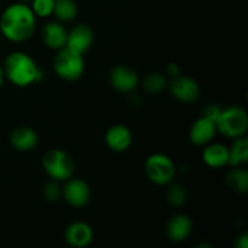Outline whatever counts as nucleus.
Instances as JSON below:
<instances>
[{"label": "nucleus", "instance_id": "1", "mask_svg": "<svg viewBox=\"0 0 248 248\" xmlns=\"http://www.w3.org/2000/svg\"><path fill=\"white\" fill-rule=\"evenodd\" d=\"M36 16L26 2L9 5L0 16V31L14 43L26 41L35 31Z\"/></svg>", "mask_w": 248, "mask_h": 248}, {"label": "nucleus", "instance_id": "2", "mask_svg": "<svg viewBox=\"0 0 248 248\" xmlns=\"http://www.w3.org/2000/svg\"><path fill=\"white\" fill-rule=\"evenodd\" d=\"M4 75L12 85L26 87L41 79V70L35 61L22 51H14L6 56L2 64Z\"/></svg>", "mask_w": 248, "mask_h": 248}, {"label": "nucleus", "instance_id": "3", "mask_svg": "<svg viewBox=\"0 0 248 248\" xmlns=\"http://www.w3.org/2000/svg\"><path fill=\"white\" fill-rule=\"evenodd\" d=\"M217 131L228 138H237L245 136L248 128V115L242 107L232 106L222 108L217 121Z\"/></svg>", "mask_w": 248, "mask_h": 248}, {"label": "nucleus", "instance_id": "4", "mask_svg": "<svg viewBox=\"0 0 248 248\" xmlns=\"http://www.w3.org/2000/svg\"><path fill=\"white\" fill-rule=\"evenodd\" d=\"M53 69L55 73L65 81H75L80 79L84 74L85 62L81 53L69 47H63L58 50L55 60H53Z\"/></svg>", "mask_w": 248, "mask_h": 248}, {"label": "nucleus", "instance_id": "5", "mask_svg": "<svg viewBox=\"0 0 248 248\" xmlns=\"http://www.w3.org/2000/svg\"><path fill=\"white\" fill-rule=\"evenodd\" d=\"M43 166L52 181H67L74 176V159L63 149L48 150L44 155Z\"/></svg>", "mask_w": 248, "mask_h": 248}, {"label": "nucleus", "instance_id": "6", "mask_svg": "<svg viewBox=\"0 0 248 248\" xmlns=\"http://www.w3.org/2000/svg\"><path fill=\"white\" fill-rule=\"evenodd\" d=\"M145 174L152 183L167 186L176 176V166L165 154H153L145 161Z\"/></svg>", "mask_w": 248, "mask_h": 248}, {"label": "nucleus", "instance_id": "7", "mask_svg": "<svg viewBox=\"0 0 248 248\" xmlns=\"http://www.w3.org/2000/svg\"><path fill=\"white\" fill-rule=\"evenodd\" d=\"M64 200L73 207H84L90 202L91 190L89 184L80 178H69L65 181L62 190Z\"/></svg>", "mask_w": 248, "mask_h": 248}, {"label": "nucleus", "instance_id": "8", "mask_svg": "<svg viewBox=\"0 0 248 248\" xmlns=\"http://www.w3.org/2000/svg\"><path fill=\"white\" fill-rule=\"evenodd\" d=\"M171 94L181 103H193L200 96V86L193 78L178 75L170 85Z\"/></svg>", "mask_w": 248, "mask_h": 248}, {"label": "nucleus", "instance_id": "9", "mask_svg": "<svg viewBox=\"0 0 248 248\" xmlns=\"http://www.w3.org/2000/svg\"><path fill=\"white\" fill-rule=\"evenodd\" d=\"M109 81L111 86L121 93H130L135 91L140 82V77L137 72L127 65H116L110 70Z\"/></svg>", "mask_w": 248, "mask_h": 248}, {"label": "nucleus", "instance_id": "10", "mask_svg": "<svg viewBox=\"0 0 248 248\" xmlns=\"http://www.w3.org/2000/svg\"><path fill=\"white\" fill-rule=\"evenodd\" d=\"M94 40V31L87 24H78L73 27L67 35V44L65 46L70 50L84 55L92 46Z\"/></svg>", "mask_w": 248, "mask_h": 248}, {"label": "nucleus", "instance_id": "11", "mask_svg": "<svg viewBox=\"0 0 248 248\" xmlns=\"http://www.w3.org/2000/svg\"><path fill=\"white\" fill-rule=\"evenodd\" d=\"M216 132H217V125L215 121L201 115L191 125L189 131V140L194 145L203 147L213 140Z\"/></svg>", "mask_w": 248, "mask_h": 248}, {"label": "nucleus", "instance_id": "12", "mask_svg": "<svg viewBox=\"0 0 248 248\" xmlns=\"http://www.w3.org/2000/svg\"><path fill=\"white\" fill-rule=\"evenodd\" d=\"M64 240L74 248L87 247L93 240V230L87 223L74 222L65 229Z\"/></svg>", "mask_w": 248, "mask_h": 248}, {"label": "nucleus", "instance_id": "13", "mask_svg": "<svg viewBox=\"0 0 248 248\" xmlns=\"http://www.w3.org/2000/svg\"><path fill=\"white\" fill-rule=\"evenodd\" d=\"M193 230V222L186 215L172 216L166 224V235L173 242H182L188 239Z\"/></svg>", "mask_w": 248, "mask_h": 248}, {"label": "nucleus", "instance_id": "14", "mask_svg": "<svg viewBox=\"0 0 248 248\" xmlns=\"http://www.w3.org/2000/svg\"><path fill=\"white\" fill-rule=\"evenodd\" d=\"M106 143L113 152H125L132 144V132L125 125H114L107 131Z\"/></svg>", "mask_w": 248, "mask_h": 248}, {"label": "nucleus", "instance_id": "15", "mask_svg": "<svg viewBox=\"0 0 248 248\" xmlns=\"http://www.w3.org/2000/svg\"><path fill=\"white\" fill-rule=\"evenodd\" d=\"M67 35L68 31L60 22H48V23H46L44 26L43 31H41V36H43L44 44L48 48H52V50L57 51L65 47Z\"/></svg>", "mask_w": 248, "mask_h": 248}, {"label": "nucleus", "instance_id": "16", "mask_svg": "<svg viewBox=\"0 0 248 248\" xmlns=\"http://www.w3.org/2000/svg\"><path fill=\"white\" fill-rule=\"evenodd\" d=\"M38 133L28 126H19L10 133V143L19 152H29L38 144Z\"/></svg>", "mask_w": 248, "mask_h": 248}, {"label": "nucleus", "instance_id": "17", "mask_svg": "<svg viewBox=\"0 0 248 248\" xmlns=\"http://www.w3.org/2000/svg\"><path fill=\"white\" fill-rule=\"evenodd\" d=\"M202 160L208 167L212 169L227 166L229 162V148L219 143H213V144L208 143L202 153Z\"/></svg>", "mask_w": 248, "mask_h": 248}, {"label": "nucleus", "instance_id": "18", "mask_svg": "<svg viewBox=\"0 0 248 248\" xmlns=\"http://www.w3.org/2000/svg\"><path fill=\"white\" fill-rule=\"evenodd\" d=\"M248 161V140L246 136L235 138L234 143L229 148V162L232 167L241 166Z\"/></svg>", "mask_w": 248, "mask_h": 248}, {"label": "nucleus", "instance_id": "19", "mask_svg": "<svg viewBox=\"0 0 248 248\" xmlns=\"http://www.w3.org/2000/svg\"><path fill=\"white\" fill-rule=\"evenodd\" d=\"M228 186L237 193H247L248 190V173L245 169L240 166L232 167L225 177Z\"/></svg>", "mask_w": 248, "mask_h": 248}, {"label": "nucleus", "instance_id": "20", "mask_svg": "<svg viewBox=\"0 0 248 248\" xmlns=\"http://www.w3.org/2000/svg\"><path fill=\"white\" fill-rule=\"evenodd\" d=\"M60 22H70L77 17L78 5L74 0H55L53 12Z\"/></svg>", "mask_w": 248, "mask_h": 248}, {"label": "nucleus", "instance_id": "21", "mask_svg": "<svg viewBox=\"0 0 248 248\" xmlns=\"http://www.w3.org/2000/svg\"><path fill=\"white\" fill-rule=\"evenodd\" d=\"M167 86L166 77L161 73H149L143 80V87L150 94H157L164 91Z\"/></svg>", "mask_w": 248, "mask_h": 248}, {"label": "nucleus", "instance_id": "22", "mask_svg": "<svg viewBox=\"0 0 248 248\" xmlns=\"http://www.w3.org/2000/svg\"><path fill=\"white\" fill-rule=\"evenodd\" d=\"M167 201L173 207H179L186 201V189L182 184H172L167 191Z\"/></svg>", "mask_w": 248, "mask_h": 248}, {"label": "nucleus", "instance_id": "23", "mask_svg": "<svg viewBox=\"0 0 248 248\" xmlns=\"http://www.w3.org/2000/svg\"><path fill=\"white\" fill-rule=\"evenodd\" d=\"M31 10L38 17H48L53 12L55 0H31Z\"/></svg>", "mask_w": 248, "mask_h": 248}, {"label": "nucleus", "instance_id": "24", "mask_svg": "<svg viewBox=\"0 0 248 248\" xmlns=\"http://www.w3.org/2000/svg\"><path fill=\"white\" fill-rule=\"evenodd\" d=\"M62 195V190H61L60 186L56 183V181L48 182L43 189V196L46 201L48 202H53V201H57L58 199Z\"/></svg>", "mask_w": 248, "mask_h": 248}, {"label": "nucleus", "instance_id": "25", "mask_svg": "<svg viewBox=\"0 0 248 248\" xmlns=\"http://www.w3.org/2000/svg\"><path fill=\"white\" fill-rule=\"evenodd\" d=\"M220 111H222V108H220L219 106H217V104L215 103H211V104H207V106L203 108L202 110V116H205V118L210 119V120L212 121H217L218 116H219Z\"/></svg>", "mask_w": 248, "mask_h": 248}, {"label": "nucleus", "instance_id": "26", "mask_svg": "<svg viewBox=\"0 0 248 248\" xmlns=\"http://www.w3.org/2000/svg\"><path fill=\"white\" fill-rule=\"evenodd\" d=\"M166 73L169 77L174 79V78H177L178 75H181V68H179L178 64H176V63H170L166 68Z\"/></svg>", "mask_w": 248, "mask_h": 248}, {"label": "nucleus", "instance_id": "27", "mask_svg": "<svg viewBox=\"0 0 248 248\" xmlns=\"http://www.w3.org/2000/svg\"><path fill=\"white\" fill-rule=\"evenodd\" d=\"M236 248H247L248 247V234L247 232H242L236 237V242H235Z\"/></svg>", "mask_w": 248, "mask_h": 248}, {"label": "nucleus", "instance_id": "28", "mask_svg": "<svg viewBox=\"0 0 248 248\" xmlns=\"http://www.w3.org/2000/svg\"><path fill=\"white\" fill-rule=\"evenodd\" d=\"M4 80H5L4 70H2V65H0V89H1L2 84H4Z\"/></svg>", "mask_w": 248, "mask_h": 248}, {"label": "nucleus", "instance_id": "29", "mask_svg": "<svg viewBox=\"0 0 248 248\" xmlns=\"http://www.w3.org/2000/svg\"><path fill=\"white\" fill-rule=\"evenodd\" d=\"M21 1H22V2H26V4H27V2H31V0H21Z\"/></svg>", "mask_w": 248, "mask_h": 248}]
</instances>
